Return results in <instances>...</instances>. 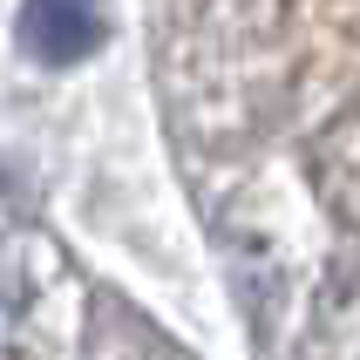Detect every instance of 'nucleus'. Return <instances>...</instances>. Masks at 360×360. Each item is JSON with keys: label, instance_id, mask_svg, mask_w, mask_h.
<instances>
[{"label": "nucleus", "instance_id": "nucleus-1", "mask_svg": "<svg viewBox=\"0 0 360 360\" xmlns=\"http://www.w3.org/2000/svg\"><path fill=\"white\" fill-rule=\"evenodd\" d=\"M102 34H109L102 0H20V41L48 68H68V61L96 55Z\"/></svg>", "mask_w": 360, "mask_h": 360}, {"label": "nucleus", "instance_id": "nucleus-2", "mask_svg": "<svg viewBox=\"0 0 360 360\" xmlns=\"http://www.w3.org/2000/svg\"><path fill=\"white\" fill-rule=\"evenodd\" d=\"M14 313H20V265H14V252L0 245V326H14Z\"/></svg>", "mask_w": 360, "mask_h": 360}]
</instances>
